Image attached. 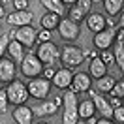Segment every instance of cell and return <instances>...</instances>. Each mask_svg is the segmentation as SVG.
I'll use <instances>...</instances> for the list:
<instances>
[{
	"instance_id": "obj_1",
	"label": "cell",
	"mask_w": 124,
	"mask_h": 124,
	"mask_svg": "<svg viewBox=\"0 0 124 124\" xmlns=\"http://www.w3.org/2000/svg\"><path fill=\"white\" fill-rule=\"evenodd\" d=\"M58 58H60V62H62V68L73 70V68H77V66L83 64V60H85V51H83L81 47L73 45V43H66V45H62Z\"/></svg>"
},
{
	"instance_id": "obj_2",
	"label": "cell",
	"mask_w": 124,
	"mask_h": 124,
	"mask_svg": "<svg viewBox=\"0 0 124 124\" xmlns=\"http://www.w3.org/2000/svg\"><path fill=\"white\" fill-rule=\"evenodd\" d=\"M19 70H21V75L24 79H36V77H41V71H43V66L41 62L38 60V56L34 53H24L23 60L19 64Z\"/></svg>"
},
{
	"instance_id": "obj_3",
	"label": "cell",
	"mask_w": 124,
	"mask_h": 124,
	"mask_svg": "<svg viewBox=\"0 0 124 124\" xmlns=\"http://www.w3.org/2000/svg\"><path fill=\"white\" fill-rule=\"evenodd\" d=\"M36 56H38V60L41 62V66L43 68H51V64L58 60V56H60V49L58 45L54 43V41H47V43H39L36 47Z\"/></svg>"
},
{
	"instance_id": "obj_4",
	"label": "cell",
	"mask_w": 124,
	"mask_h": 124,
	"mask_svg": "<svg viewBox=\"0 0 124 124\" xmlns=\"http://www.w3.org/2000/svg\"><path fill=\"white\" fill-rule=\"evenodd\" d=\"M77 94L66 92L62 94V105H64V115H62V124H77L79 116H77Z\"/></svg>"
},
{
	"instance_id": "obj_5",
	"label": "cell",
	"mask_w": 124,
	"mask_h": 124,
	"mask_svg": "<svg viewBox=\"0 0 124 124\" xmlns=\"http://www.w3.org/2000/svg\"><path fill=\"white\" fill-rule=\"evenodd\" d=\"M6 96H8V101L9 103H13V105H24V101L28 100L30 96H28V90H26V85H24L23 81H11L8 83L6 86Z\"/></svg>"
},
{
	"instance_id": "obj_6",
	"label": "cell",
	"mask_w": 124,
	"mask_h": 124,
	"mask_svg": "<svg viewBox=\"0 0 124 124\" xmlns=\"http://www.w3.org/2000/svg\"><path fill=\"white\" fill-rule=\"evenodd\" d=\"M51 81H47L43 77H36V79H30L28 85H26V90H28V96L34 98V100H39L43 101L47 100V96L51 92Z\"/></svg>"
},
{
	"instance_id": "obj_7",
	"label": "cell",
	"mask_w": 124,
	"mask_h": 124,
	"mask_svg": "<svg viewBox=\"0 0 124 124\" xmlns=\"http://www.w3.org/2000/svg\"><path fill=\"white\" fill-rule=\"evenodd\" d=\"M36 34H38V30L34 28V26H21V28H15L13 32H9L8 36H9V39H15L19 45L23 47H28L30 49L34 43H36Z\"/></svg>"
},
{
	"instance_id": "obj_8",
	"label": "cell",
	"mask_w": 124,
	"mask_h": 124,
	"mask_svg": "<svg viewBox=\"0 0 124 124\" xmlns=\"http://www.w3.org/2000/svg\"><path fill=\"white\" fill-rule=\"evenodd\" d=\"M58 36H60L64 41H75V39L81 36V24H75V23H71L70 19H60V23H58Z\"/></svg>"
},
{
	"instance_id": "obj_9",
	"label": "cell",
	"mask_w": 124,
	"mask_h": 124,
	"mask_svg": "<svg viewBox=\"0 0 124 124\" xmlns=\"http://www.w3.org/2000/svg\"><path fill=\"white\" fill-rule=\"evenodd\" d=\"M92 88V79L88 77L86 71H77L73 73V79H71V85L68 86V90L73 94H81V92H88Z\"/></svg>"
},
{
	"instance_id": "obj_10",
	"label": "cell",
	"mask_w": 124,
	"mask_h": 124,
	"mask_svg": "<svg viewBox=\"0 0 124 124\" xmlns=\"http://www.w3.org/2000/svg\"><path fill=\"white\" fill-rule=\"evenodd\" d=\"M92 43H94V47H96L100 53H101V51H109V49H111V45L115 43V30L105 28V30L94 34Z\"/></svg>"
},
{
	"instance_id": "obj_11",
	"label": "cell",
	"mask_w": 124,
	"mask_h": 124,
	"mask_svg": "<svg viewBox=\"0 0 124 124\" xmlns=\"http://www.w3.org/2000/svg\"><path fill=\"white\" fill-rule=\"evenodd\" d=\"M113 60L118 64V70L124 71V28L120 26L118 32H115V43H113Z\"/></svg>"
},
{
	"instance_id": "obj_12",
	"label": "cell",
	"mask_w": 124,
	"mask_h": 124,
	"mask_svg": "<svg viewBox=\"0 0 124 124\" xmlns=\"http://www.w3.org/2000/svg\"><path fill=\"white\" fill-rule=\"evenodd\" d=\"M71 79H73V71L60 68V70H54V75L51 79V86H56L60 90H68V86L71 85Z\"/></svg>"
},
{
	"instance_id": "obj_13",
	"label": "cell",
	"mask_w": 124,
	"mask_h": 124,
	"mask_svg": "<svg viewBox=\"0 0 124 124\" xmlns=\"http://www.w3.org/2000/svg\"><path fill=\"white\" fill-rule=\"evenodd\" d=\"M32 21H34V13L30 9L26 11H11L8 15V23L15 28H21V26H30Z\"/></svg>"
},
{
	"instance_id": "obj_14",
	"label": "cell",
	"mask_w": 124,
	"mask_h": 124,
	"mask_svg": "<svg viewBox=\"0 0 124 124\" xmlns=\"http://www.w3.org/2000/svg\"><path fill=\"white\" fill-rule=\"evenodd\" d=\"M15 75H17V66L9 60L8 56L0 58V83H11L15 81Z\"/></svg>"
},
{
	"instance_id": "obj_15",
	"label": "cell",
	"mask_w": 124,
	"mask_h": 124,
	"mask_svg": "<svg viewBox=\"0 0 124 124\" xmlns=\"http://www.w3.org/2000/svg\"><path fill=\"white\" fill-rule=\"evenodd\" d=\"M60 105H62V96H56L54 100H43L38 109H34V113H38L39 116H53Z\"/></svg>"
},
{
	"instance_id": "obj_16",
	"label": "cell",
	"mask_w": 124,
	"mask_h": 124,
	"mask_svg": "<svg viewBox=\"0 0 124 124\" xmlns=\"http://www.w3.org/2000/svg\"><path fill=\"white\" fill-rule=\"evenodd\" d=\"M11 116H13V120L17 124H32V120H34V109L28 107L26 103L24 105H17V107H13Z\"/></svg>"
},
{
	"instance_id": "obj_17",
	"label": "cell",
	"mask_w": 124,
	"mask_h": 124,
	"mask_svg": "<svg viewBox=\"0 0 124 124\" xmlns=\"http://www.w3.org/2000/svg\"><path fill=\"white\" fill-rule=\"evenodd\" d=\"M85 24H86V28L90 32L98 34V32L107 28V19L101 15V13H88L86 19H85Z\"/></svg>"
},
{
	"instance_id": "obj_18",
	"label": "cell",
	"mask_w": 124,
	"mask_h": 124,
	"mask_svg": "<svg viewBox=\"0 0 124 124\" xmlns=\"http://www.w3.org/2000/svg\"><path fill=\"white\" fill-rule=\"evenodd\" d=\"M96 115V109H94V103L90 98H86V100H81L77 103V116L81 120H86V118H94Z\"/></svg>"
},
{
	"instance_id": "obj_19",
	"label": "cell",
	"mask_w": 124,
	"mask_h": 124,
	"mask_svg": "<svg viewBox=\"0 0 124 124\" xmlns=\"http://www.w3.org/2000/svg\"><path fill=\"white\" fill-rule=\"evenodd\" d=\"M6 54H8V58L13 64H21V60H23V56H24V51H23V47L17 43L15 39H9V43H8V49H6Z\"/></svg>"
},
{
	"instance_id": "obj_20",
	"label": "cell",
	"mask_w": 124,
	"mask_h": 124,
	"mask_svg": "<svg viewBox=\"0 0 124 124\" xmlns=\"http://www.w3.org/2000/svg\"><path fill=\"white\" fill-rule=\"evenodd\" d=\"M103 75H107V66L100 60V58H92L90 66H88V77L90 79H101Z\"/></svg>"
},
{
	"instance_id": "obj_21",
	"label": "cell",
	"mask_w": 124,
	"mask_h": 124,
	"mask_svg": "<svg viewBox=\"0 0 124 124\" xmlns=\"http://www.w3.org/2000/svg\"><path fill=\"white\" fill-rule=\"evenodd\" d=\"M60 15H54V13H43V15L39 17V26H41V30H47V32H53L56 30V26L60 23Z\"/></svg>"
},
{
	"instance_id": "obj_22",
	"label": "cell",
	"mask_w": 124,
	"mask_h": 124,
	"mask_svg": "<svg viewBox=\"0 0 124 124\" xmlns=\"http://www.w3.org/2000/svg\"><path fill=\"white\" fill-rule=\"evenodd\" d=\"M115 83H116V79L113 75H103L101 79L96 81V92L98 94H109L111 88L115 86Z\"/></svg>"
},
{
	"instance_id": "obj_23",
	"label": "cell",
	"mask_w": 124,
	"mask_h": 124,
	"mask_svg": "<svg viewBox=\"0 0 124 124\" xmlns=\"http://www.w3.org/2000/svg\"><path fill=\"white\" fill-rule=\"evenodd\" d=\"M86 15H88V11H85L83 8H79L77 4H73L71 8H68V15H66V19H70L71 23H75V24H81V21H85Z\"/></svg>"
},
{
	"instance_id": "obj_24",
	"label": "cell",
	"mask_w": 124,
	"mask_h": 124,
	"mask_svg": "<svg viewBox=\"0 0 124 124\" xmlns=\"http://www.w3.org/2000/svg\"><path fill=\"white\" fill-rule=\"evenodd\" d=\"M122 8H124L122 0H103V9H105V13L111 15V17L122 13Z\"/></svg>"
},
{
	"instance_id": "obj_25",
	"label": "cell",
	"mask_w": 124,
	"mask_h": 124,
	"mask_svg": "<svg viewBox=\"0 0 124 124\" xmlns=\"http://www.w3.org/2000/svg\"><path fill=\"white\" fill-rule=\"evenodd\" d=\"M39 4L47 9V13H54V15H60V17H62V13H64L62 0H41Z\"/></svg>"
},
{
	"instance_id": "obj_26",
	"label": "cell",
	"mask_w": 124,
	"mask_h": 124,
	"mask_svg": "<svg viewBox=\"0 0 124 124\" xmlns=\"http://www.w3.org/2000/svg\"><path fill=\"white\" fill-rule=\"evenodd\" d=\"M109 98H120V100H124V81L122 79H118L115 83V86L109 92Z\"/></svg>"
},
{
	"instance_id": "obj_27",
	"label": "cell",
	"mask_w": 124,
	"mask_h": 124,
	"mask_svg": "<svg viewBox=\"0 0 124 124\" xmlns=\"http://www.w3.org/2000/svg\"><path fill=\"white\" fill-rule=\"evenodd\" d=\"M111 120H113L115 124L116 122H118V124H124V105L113 109V116H111Z\"/></svg>"
},
{
	"instance_id": "obj_28",
	"label": "cell",
	"mask_w": 124,
	"mask_h": 124,
	"mask_svg": "<svg viewBox=\"0 0 124 124\" xmlns=\"http://www.w3.org/2000/svg\"><path fill=\"white\" fill-rule=\"evenodd\" d=\"M8 96H6V88H0V113H6L8 111Z\"/></svg>"
},
{
	"instance_id": "obj_29",
	"label": "cell",
	"mask_w": 124,
	"mask_h": 124,
	"mask_svg": "<svg viewBox=\"0 0 124 124\" xmlns=\"http://www.w3.org/2000/svg\"><path fill=\"white\" fill-rule=\"evenodd\" d=\"M98 58H100L105 66H111V64L115 62V60H113V53H111V51H101V53L98 54Z\"/></svg>"
},
{
	"instance_id": "obj_30",
	"label": "cell",
	"mask_w": 124,
	"mask_h": 124,
	"mask_svg": "<svg viewBox=\"0 0 124 124\" xmlns=\"http://www.w3.org/2000/svg\"><path fill=\"white\" fill-rule=\"evenodd\" d=\"M53 36H51V32L47 30H39L38 34H36V41H39V43H47V41H53Z\"/></svg>"
},
{
	"instance_id": "obj_31",
	"label": "cell",
	"mask_w": 124,
	"mask_h": 124,
	"mask_svg": "<svg viewBox=\"0 0 124 124\" xmlns=\"http://www.w3.org/2000/svg\"><path fill=\"white\" fill-rule=\"evenodd\" d=\"M8 43H9V36H8V34L0 36V58H4V56H6V49H8Z\"/></svg>"
},
{
	"instance_id": "obj_32",
	"label": "cell",
	"mask_w": 124,
	"mask_h": 124,
	"mask_svg": "<svg viewBox=\"0 0 124 124\" xmlns=\"http://www.w3.org/2000/svg\"><path fill=\"white\" fill-rule=\"evenodd\" d=\"M28 6V0H13V11H26Z\"/></svg>"
},
{
	"instance_id": "obj_33",
	"label": "cell",
	"mask_w": 124,
	"mask_h": 124,
	"mask_svg": "<svg viewBox=\"0 0 124 124\" xmlns=\"http://www.w3.org/2000/svg\"><path fill=\"white\" fill-rule=\"evenodd\" d=\"M75 4L79 8H83L85 11H90V8H92V0H75Z\"/></svg>"
},
{
	"instance_id": "obj_34",
	"label": "cell",
	"mask_w": 124,
	"mask_h": 124,
	"mask_svg": "<svg viewBox=\"0 0 124 124\" xmlns=\"http://www.w3.org/2000/svg\"><path fill=\"white\" fill-rule=\"evenodd\" d=\"M54 75V68H43V71H41V77L47 79V81H51Z\"/></svg>"
},
{
	"instance_id": "obj_35",
	"label": "cell",
	"mask_w": 124,
	"mask_h": 124,
	"mask_svg": "<svg viewBox=\"0 0 124 124\" xmlns=\"http://www.w3.org/2000/svg\"><path fill=\"white\" fill-rule=\"evenodd\" d=\"M107 100H109V105H111L113 109L122 105V100H120V98H109V96H107Z\"/></svg>"
},
{
	"instance_id": "obj_36",
	"label": "cell",
	"mask_w": 124,
	"mask_h": 124,
	"mask_svg": "<svg viewBox=\"0 0 124 124\" xmlns=\"http://www.w3.org/2000/svg\"><path fill=\"white\" fill-rule=\"evenodd\" d=\"M94 124H115L113 120H109V118H98Z\"/></svg>"
},
{
	"instance_id": "obj_37",
	"label": "cell",
	"mask_w": 124,
	"mask_h": 124,
	"mask_svg": "<svg viewBox=\"0 0 124 124\" xmlns=\"http://www.w3.org/2000/svg\"><path fill=\"white\" fill-rule=\"evenodd\" d=\"M96 122V118H86V120H81V118H79L77 120V124H94Z\"/></svg>"
},
{
	"instance_id": "obj_38",
	"label": "cell",
	"mask_w": 124,
	"mask_h": 124,
	"mask_svg": "<svg viewBox=\"0 0 124 124\" xmlns=\"http://www.w3.org/2000/svg\"><path fill=\"white\" fill-rule=\"evenodd\" d=\"M6 17V9H4V4L0 2V19H4Z\"/></svg>"
},
{
	"instance_id": "obj_39",
	"label": "cell",
	"mask_w": 124,
	"mask_h": 124,
	"mask_svg": "<svg viewBox=\"0 0 124 124\" xmlns=\"http://www.w3.org/2000/svg\"><path fill=\"white\" fill-rule=\"evenodd\" d=\"M36 124H49L47 120H39V122H36Z\"/></svg>"
}]
</instances>
